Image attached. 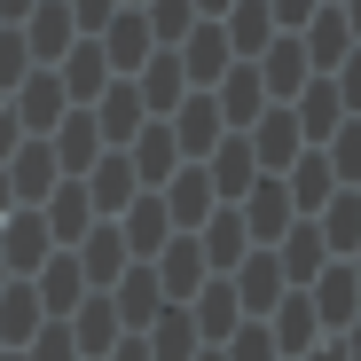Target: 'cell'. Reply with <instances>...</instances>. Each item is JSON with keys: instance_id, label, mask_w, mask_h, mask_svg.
<instances>
[{"instance_id": "1", "label": "cell", "mask_w": 361, "mask_h": 361, "mask_svg": "<svg viewBox=\"0 0 361 361\" xmlns=\"http://www.w3.org/2000/svg\"><path fill=\"white\" fill-rule=\"evenodd\" d=\"M244 134H252V157H259V173H283L298 149H307V134H298V110H259Z\"/></svg>"}, {"instance_id": "2", "label": "cell", "mask_w": 361, "mask_h": 361, "mask_svg": "<svg viewBox=\"0 0 361 361\" xmlns=\"http://www.w3.org/2000/svg\"><path fill=\"white\" fill-rule=\"evenodd\" d=\"M307 298H314V314H322V330H345V322L361 314V275H353V259H338V267H322Z\"/></svg>"}, {"instance_id": "3", "label": "cell", "mask_w": 361, "mask_h": 361, "mask_svg": "<svg viewBox=\"0 0 361 361\" xmlns=\"http://www.w3.org/2000/svg\"><path fill=\"white\" fill-rule=\"evenodd\" d=\"M165 126H173V142L189 149V157H204V149L220 142V126H228V118H220V102H212V94H180V102L165 110Z\"/></svg>"}, {"instance_id": "4", "label": "cell", "mask_w": 361, "mask_h": 361, "mask_svg": "<svg viewBox=\"0 0 361 361\" xmlns=\"http://www.w3.org/2000/svg\"><path fill=\"white\" fill-rule=\"evenodd\" d=\"M126 157H134V180H142V189H165V180L180 173V142H173L165 118H157V126H142V134L126 142Z\"/></svg>"}, {"instance_id": "5", "label": "cell", "mask_w": 361, "mask_h": 361, "mask_svg": "<svg viewBox=\"0 0 361 361\" xmlns=\"http://www.w3.org/2000/svg\"><path fill=\"white\" fill-rule=\"evenodd\" d=\"M71 39H79V16H71V0H32V16H24V47L39 55H71Z\"/></svg>"}, {"instance_id": "6", "label": "cell", "mask_w": 361, "mask_h": 361, "mask_svg": "<svg viewBox=\"0 0 361 361\" xmlns=\"http://www.w3.org/2000/svg\"><path fill=\"white\" fill-rule=\"evenodd\" d=\"M110 307H118V322H126V330H149V322H157V307H165L157 267H149V259H142V267H126V275H118V290H110Z\"/></svg>"}, {"instance_id": "7", "label": "cell", "mask_w": 361, "mask_h": 361, "mask_svg": "<svg viewBox=\"0 0 361 361\" xmlns=\"http://www.w3.org/2000/svg\"><path fill=\"white\" fill-rule=\"evenodd\" d=\"M212 102H220V118H228V126L244 134L252 118L267 110V79H259V63H228V71H220V94H212Z\"/></svg>"}, {"instance_id": "8", "label": "cell", "mask_w": 361, "mask_h": 361, "mask_svg": "<svg viewBox=\"0 0 361 361\" xmlns=\"http://www.w3.org/2000/svg\"><path fill=\"white\" fill-rule=\"evenodd\" d=\"M235 63L228 47V24H189V39H180V71H189L197 87H220V71Z\"/></svg>"}, {"instance_id": "9", "label": "cell", "mask_w": 361, "mask_h": 361, "mask_svg": "<svg viewBox=\"0 0 361 361\" xmlns=\"http://www.w3.org/2000/svg\"><path fill=\"white\" fill-rule=\"evenodd\" d=\"M290 212H298V204H290V189H283V173H259L252 189H244V228H252V235H267V244L290 228Z\"/></svg>"}, {"instance_id": "10", "label": "cell", "mask_w": 361, "mask_h": 361, "mask_svg": "<svg viewBox=\"0 0 361 361\" xmlns=\"http://www.w3.org/2000/svg\"><path fill=\"white\" fill-rule=\"evenodd\" d=\"M204 157H212V165H204V173H212V197H244L252 180H259V157H252V134H228V142H212Z\"/></svg>"}, {"instance_id": "11", "label": "cell", "mask_w": 361, "mask_h": 361, "mask_svg": "<svg viewBox=\"0 0 361 361\" xmlns=\"http://www.w3.org/2000/svg\"><path fill=\"white\" fill-rule=\"evenodd\" d=\"M39 322H47L39 283H32V275H8V283H0V338H8V345H32Z\"/></svg>"}, {"instance_id": "12", "label": "cell", "mask_w": 361, "mask_h": 361, "mask_svg": "<svg viewBox=\"0 0 361 361\" xmlns=\"http://www.w3.org/2000/svg\"><path fill=\"white\" fill-rule=\"evenodd\" d=\"M149 267H157L165 298H197V283H204V244H197V235H173V244H165Z\"/></svg>"}, {"instance_id": "13", "label": "cell", "mask_w": 361, "mask_h": 361, "mask_svg": "<svg viewBox=\"0 0 361 361\" xmlns=\"http://www.w3.org/2000/svg\"><path fill=\"white\" fill-rule=\"evenodd\" d=\"M63 102H71V94H63L55 71H39V79L24 71V87H16V126H24V134H47L55 118H63Z\"/></svg>"}, {"instance_id": "14", "label": "cell", "mask_w": 361, "mask_h": 361, "mask_svg": "<svg viewBox=\"0 0 361 361\" xmlns=\"http://www.w3.org/2000/svg\"><path fill=\"white\" fill-rule=\"evenodd\" d=\"M235 267H244V275H235V298H244V314H267L275 298L290 290V283H283V259H275V252H244Z\"/></svg>"}, {"instance_id": "15", "label": "cell", "mask_w": 361, "mask_h": 361, "mask_svg": "<svg viewBox=\"0 0 361 361\" xmlns=\"http://www.w3.org/2000/svg\"><path fill=\"white\" fill-rule=\"evenodd\" d=\"M142 345H149V361H197L204 338H197V314L189 307H157V322H149Z\"/></svg>"}, {"instance_id": "16", "label": "cell", "mask_w": 361, "mask_h": 361, "mask_svg": "<svg viewBox=\"0 0 361 361\" xmlns=\"http://www.w3.org/2000/svg\"><path fill=\"white\" fill-rule=\"evenodd\" d=\"M118 235H126V252H134V259H157V244L173 235L165 197H157V189H149V197H134V204H126V228H118Z\"/></svg>"}, {"instance_id": "17", "label": "cell", "mask_w": 361, "mask_h": 361, "mask_svg": "<svg viewBox=\"0 0 361 361\" xmlns=\"http://www.w3.org/2000/svg\"><path fill=\"white\" fill-rule=\"evenodd\" d=\"M283 189H290V204H298V212H322V204L338 197V173H330V157H322V149H298Z\"/></svg>"}, {"instance_id": "18", "label": "cell", "mask_w": 361, "mask_h": 361, "mask_svg": "<svg viewBox=\"0 0 361 361\" xmlns=\"http://www.w3.org/2000/svg\"><path fill=\"white\" fill-rule=\"evenodd\" d=\"M94 39H102V55H110V71H142V55H149V16L126 8V16H110Z\"/></svg>"}, {"instance_id": "19", "label": "cell", "mask_w": 361, "mask_h": 361, "mask_svg": "<svg viewBox=\"0 0 361 361\" xmlns=\"http://www.w3.org/2000/svg\"><path fill=\"white\" fill-rule=\"evenodd\" d=\"M307 71H314V63H307V47H298V39H267V47H259V79H267L275 102H290L298 87H307Z\"/></svg>"}, {"instance_id": "20", "label": "cell", "mask_w": 361, "mask_h": 361, "mask_svg": "<svg viewBox=\"0 0 361 361\" xmlns=\"http://www.w3.org/2000/svg\"><path fill=\"white\" fill-rule=\"evenodd\" d=\"M298 47H307V63H314V71H338L345 55H353V24H345V8H338V0L314 16V32L298 39Z\"/></svg>"}, {"instance_id": "21", "label": "cell", "mask_w": 361, "mask_h": 361, "mask_svg": "<svg viewBox=\"0 0 361 361\" xmlns=\"http://www.w3.org/2000/svg\"><path fill=\"white\" fill-rule=\"evenodd\" d=\"M55 79H63V94H71V102H94V94H102V87H110L118 71H110V55H102V39H87V47L71 39V63L55 71Z\"/></svg>"}, {"instance_id": "22", "label": "cell", "mask_w": 361, "mask_h": 361, "mask_svg": "<svg viewBox=\"0 0 361 361\" xmlns=\"http://www.w3.org/2000/svg\"><path fill=\"white\" fill-rule=\"evenodd\" d=\"M290 110H298V134H307V142H330L345 102H338V87H330V71H322L314 87H298V94H290Z\"/></svg>"}, {"instance_id": "23", "label": "cell", "mask_w": 361, "mask_h": 361, "mask_svg": "<svg viewBox=\"0 0 361 361\" xmlns=\"http://www.w3.org/2000/svg\"><path fill=\"white\" fill-rule=\"evenodd\" d=\"M102 149V126H94V110H71V118H55V165L63 173H87Z\"/></svg>"}, {"instance_id": "24", "label": "cell", "mask_w": 361, "mask_h": 361, "mask_svg": "<svg viewBox=\"0 0 361 361\" xmlns=\"http://www.w3.org/2000/svg\"><path fill=\"white\" fill-rule=\"evenodd\" d=\"M47 244H55L47 220H39V212H24L8 235H0V259H8V275H39V267H47Z\"/></svg>"}, {"instance_id": "25", "label": "cell", "mask_w": 361, "mask_h": 361, "mask_svg": "<svg viewBox=\"0 0 361 361\" xmlns=\"http://www.w3.org/2000/svg\"><path fill=\"white\" fill-rule=\"evenodd\" d=\"M55 173H63V165H55V149H47V142H16V165H8V189H16L24 204H39V197L55 189Z\"/></svg>"}, {"instance_id": "26", "label": "cell", "mask_w": 361, "mask_h": 361, "mask_svg": "<svg viewBox=\"0 0 361 361\" xmlns=\"http://www.w3.org/2000/svg\"><path fill=\"white\" fill-rule=\"evenodd\" d=\"M63 322H71L79 353H110V345H118V330H126V322H118V307H110V298H79V307H71Z\"/></svg>"}, {"instance_id": "27", "label": "cell", "mask_w": 361, "mask_h": 361, "mask_svg": "<svg viewBox=\"0 0 361 361\" xmlns=\"http://www.w3.org/2000/svg\"><path fill=\"white\" fill-rule=\"evenodd\" d=\"M157 197H165V212H173L180 228H197V220L212 212V173H204V165H189V173H173Z\"/></svg>"}, {"instance_id": "28", "label": "cell", "mask_w": 361, "mask_h": 361, "mask_svg": "<svg viewBox=\"0 0 361 361\" xmlns=\"http://www.w3.org/2000/svg\"><path fill=\"white\" fill-rule=\"evenodd\" d=\"M87 228H94V197H87V180H63V189H55V204H47V235H55V244H79Z\"/></svg>"}, {"instance_id": "29", "label": "cell", "mask_w": 361, "mask_h": 361, "mask_svg": "<svg viewBox=\"0 0 361 361\" xmlns=\"http://www.w3.org/2000/svg\"><path fill=\"white\" fill-rule=\"evenodd\" d=\"M314 338H322V314H314V298H307V290H298V298L283 290V298H275V345H283V353H307Z\"/></svg>"}, {"instance_id": "30", "label": "cell", "mask_w": 361, "mask_h": 361, "mask_svg": "<svg viewBox=\"0 0 361 361\" xmlns=\"http://www.w3.org/2000/svg\"><path fill=\"white\" fill-rule=\"evenodd\" d=\"M283 283H314L330 267V244H322V228H283Z\"/></svg>"}, {"instance_id": "31", "label": "cell", "mask_w": 361, "mask_h": 361, "mask_svg": "<svg viewBox=\"0 0 361 361\" xmlns=\"http://www.w3.org/2000/svg\"><path fill=\"white\" fill-rule=\"evenodd\" d=\"M79 275L87 283H118V275H126V235H118V228H87L79 235Z\"/></svg>"}, {"instance_id": "32", "label": "cell", "mask_w": 361, "mask_h": 361, "mask_svg": "<svg viewBox=\"0 0 361 361\" xmlns=\"http://www.w3.org/2000/svg\"><path fill=\"white\" fill-rule=\"evenodd\" d=\"M189 314H197V338L220 345L235 322H244V298H235V283H212V290H197V307H189Z\"/></svg>"}, {"instance_id": "33", "label": "cell", "mask_w": 361, "mask_h": 361, "mask_svg": "<svg viewBox=\"0 0 361 361\" xmlns=\"http://www.w3.org/2000/svg\"><path fill=\"white\" fill-rule=\"evenodd\" d=\"M322 244H330V259H353L361 252V197L353 189H338L322 204Z\"/></svg>"}, {"instance_id": "34", "label": "cell", "mask_w": 361, "mask_h": 361, "mask_svg": "<svg viewBox=\"0 0 361 361\" xmlns=\"http://www.w3.org/2000/svg\"><path fill=\"white\" fill-rule=\"evenodd\" d=\"M94 126H102L110 142H134V134H142V87L110 79V87H102V110H94Z\"/></svg>"}, {"instance_id": "35", "label": "cell", "mask_w": 361, "mask_h": 361, "mask_svg": "<svg viewBox=\"0 0 361 361\" xmlns=\"http://www.w3.org/2000/svg\"><path fill=\"white\" fill-rule=\"evenodd\" d=\"M79 298H87V275H79V252H63V259H47V267H39V307H47V314H71Z\"/></svg>"}, {"instance_id": "36", "label": "cell", "mask_w": 361, "mask_h": 361, "mask_svg": "<svg viewBox=\"0 0 361 361\" xmlns=\"http://www.w3.org/2000/svg\"><path fill=\"white\" fill-rule=\"evenodd\" d=\"M87 197H94V212H126L142 189H134V157H110V165H94L87 173Z\"/></svg>"}, {"instance_id": "37", "label": "cell", "mask_w": 361, "mask_h": 361, "mask_svg": "<svg viewBox=\"0 0 361 361\" xmlns=\"http://www.w3.org/2000/svg\"><path fill=\"white\" fill-rule=\"evenodd\" d=\"M212 228L197 235V244H204V267H235V259H244V244H252V228H244V212H204Z\"/></svg>"}, {"instance_id": "38", "label": "cell", "mask_w": 361, "mask_h": 361, "mask_svg": "<svg viewBox=\"0 0 361 361\" xmlns=\"http://www.w3.org/2000/svg\"><path fill=\"white\" fill-rule=\"evenodd\" d=\"M275 39V8H267V0H235V8H228V47L235 55H259Z\"/></svg>"}, {"instance_id": "39", "label": "cell", "mask_w": 361, "mask_h": 361, "mask_svg": "<svg viewBox=\"0 0 361 361\" xmlns=\"http://www.w3.org/2000/svg\"><path fill=\"white\" fill-rule=\"evenodd\" d=\"M180 87H189V71H180V55H149L142 63V110H173Z\"/></svg>"}, {"instance_id": "40", "label": "cell", "mask_w": 361, "mask_h": 361, "mask_svg": "<svg viewBox=\"0 0 361 361\" xmlns=\"http://www.w3.org/2000/svg\"><path fill=\"white\" fill-rule=\"evenodd\" d=\"M142 16H149V39H189L197 0H142Z\"/></svg>"}, {"instance_id": "41", "label": "cell", "mask_w": 361, "mask_h": 361, "mask_svg": "<svg viewBox=\"0 0 361 361\" xmlns=\"http://www.w3.org/2000/svg\"><path fill=\"white\" fill-rule=\"evenodd\" d=\"M24 361H79V338H71V322L63 314H47L39 330H32V353Z\"/></svg>"}, {"instance_id": "42", "label": "cell", "mask_w": 361, "mask_h": 361, "mask_svg": "<svg viewBox=\"0 0 361 361\" xmlns=\"http://www.w3.org/2000/svg\"><path fill=\"white\" fill-rule=\"evenodd\" d=\"M330 173L338 180H361V118H345V126L330 134Z\"/></svg>"}, {"instance_id": "43", "label": "cell", "mask_w": 361, "mask_h": 361, "mask_svg": "<svg viewBox=\"0 0 361 361\" xmlns=\"http://www.w3.org/2000/svg\"><path fill=\"white\" fill-rule=\"evenodd\" d=\"M228 361H275V330H267V322H252V330L235 322V330H228Z\"/></svg>"}, {"instance_id": "44", "label": "cell", "mask_w": 361, "mask_h": 361, "mask_svg": "<svg viewBox=\"0 0 361 361\" xmlns=\"http://www.w3.org/2000/svg\"><path fill=\"white\" fill-rule=\"evenodd\" d=\"M330 87H338V102H345V110H361V55H345V63L330 71Z\"/></svg>"}, {"instance_id": "45", "label": "cell", "mask_w": 361, "mask_h": 361, "mask_svg": "<svg viewBox=\"0 0 361 361\" xmlns=\"http://www.w3.org/2000/svg\"><path fill=\"white\" fill-rule=\"evenodd\" d=\"M118 8H126V0H71V16H79V32H102Z\"/></svg>"}, {"instance_id": "46", "label": "cell", "mask_w": 361, "mask_h": 361, "mask_svg": "<svg viewBox=\"0 0 361 361\" xmlns=\"http://www.w3.org/2000/svg\"><path fill=\"white\" fill-rule=\"evenodd\" d=\"M267 8H275V24H307V16H314V0H267Z\"/></svg>"}, {"instance_id": "47", "label": "cell", "mask_w": 361, "mask_h": 361, "mask_svg": "<svg viewBox=\"0 0 361 361\" xmlns=\"http://www.w3.org/2000/svg\"><path fill=\"white\" fill-rule=\"evenodd\" d=\"M16 142H24V126H16V110H0V157H8Z\"/></svg>"}, {"instance_id": "48", "label": "cell", "mask_w": 361, "mask_h": 361, "mask_svg": "<svg viewBox=\"0 0 361 361\" xmlns=\"http://www.w3.org/2000/svg\"><path fill=\"white\" fill-rule=\"evenodd\" d=\"M110 361H149V345H142V338H126V345H110Z\"/></svg>"}, {"instance_id": "49", "label": "cell", "mask_w": 361, "mask_h": 361, "mask_svg": "<svg viewBox=\"0 0 361 361\" xmlns=\"http://www.w3.org/2000/svg\"><path fill=\"white\" fill-rule=\"evenodd\" d=\"M32 16V0H0V24H24Z\"/></svg>"}, {"instance_id": "50", "label": "cell", "mask_w": 361, "mask_h": 361, "mask_svg": "<svg viewBox=\"0 0 361 361\" xmlns=\"http://www.w3.org/2000/svg\"><path fill=\"white\" fill-rule=\"evenodd\" d=\"M235 8V0H197V16H228Z\"/></svg>"}, {"instance_id": "51", "label": "cell", "mask_w": 361, "mask_h": 361, "mask_svg": "<svg viewBox=\"0 0 361 361\" xmlns=\"http://www.w3.org/2000/svg\"><path fill=\"white\" fill-rule=\"evenodd\" d=\"M338 8H345V24H353V39H361V0H338Z\"/></svg>"}, {"instance_id": "52", "label": "cell", "mask_w": 361, "mask_h": 361, "mask_svg": "<svg viewBox=\"0 0 361 361\" xmlns=\"http://www.w3.org/2000/svg\"><path fill=\"white\" fill-rule=\"evenodd\" d=\"M307 361H353V353H345V345H322V353H307Z\"/></svg>"}, {"instance_id": "53", "label": "cell", "mask_w": 361, "mask_h": 361, "mask_svg": "<svg viewBox=\"0 0 361 361\" xmlns=\"http://www.w3.org/2000/svg\"><path fill=\"white\" fill-rule=\"evenodd\" d=\"M345 353H353V361H361V314H353V338H345Z\"/></svg>"}, {"instance_id": "54", "label": "cell", "mask_w": 361, "mask_h": 361, "mask_svg": "<svg viewBox=\"0 0 361 361\" xmlns=\"http://www.w3.org/2000/svg\"><path fill=\"white\" fill-rule=\"evenodd\" d=\"M8 204H16V189H8V173H0V212H8Z\"/></svg>"}, {"instance_id": "55", "label": "cell", "mask_w": 361, "mask_h": 361, "mask_svg": "<svg viewBox=\"0 0 361 361\" xmlns=\"http://www.w3.org/2000/svg\"><path fill=\"white\" fill-rule=\"evenodd\" d=\"M197 361H228V353H220V345H212V353H197Z\"/></svg>"}, {"instance_id": "56", "label": "cell", "mask_w": 361, "mask_h": 361, "mask_svg": "<svg viewBox=\"0 0 361 361\" xmlns=\"http://www.w3.org/2000/svg\"><path fill=\"white\" fill-rule=\"evenodd\" d=\"M0 283H8V259H0Z\"/></svg>"}, {"instance_id": "57", "label": "cell", "mask_w": 361, "mask_h": 361, "mask_svg": "<svg viewBox=\"0 0 361 361\" xmlns=\"http://www.w3.org/2000/svg\"><path fill=\"white\" fill-rule=\"evenodd\" d=\"M0 361H24V353H0Z\"/></svg>"}, {"instance_id": "58", "label": "cell", "mask_w": 361, "mask_h": 361, "mask_svg": "<svg viewBox=\"0 0 361 361\" xmlns=\"http://www.w3.org/2000/svg\"><path fill=\"white\" fill-rule=\"evenodd\" d=\"M353 275H361V252H353Z\"/></svg>"}, {"instance_id": "59", "label": "cell", "mask_w": 361, "mask_h": 361, "mask_svg": "<svg viewBox=\"0 0 361 361\" xmlns=\"http://www.w3.org/2000/svg\"><path fill=\"white\" fill-rule=\"evenodd\" d=\"M126 8H142V0H126Z\"/></svg>"}]
</instances>
